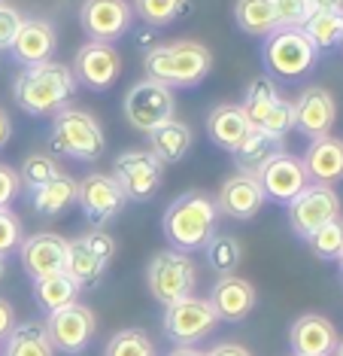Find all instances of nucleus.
I'll list each match as a JSON object with an SVG mask.
<instances>
[{
    "label": "nucleus",
    "instance_id": "f257e3e1",
    "mask_svg": "<svg viewBox=\"0 0 343 356\" xmlns=\"http://www.w3.org/2000/svg\"><path fill=\"white\" fill-rule=\"evenodd\" d=\"M219 216L222 213L216 207V198H210L207 192L192 189L167 204L165 216H161V232H165L170 250L192 253V250H201L216 234Z\"/></svg>",
    "mask_w": 343,
    "mask_h": 356
},
{
    "label": "nucleus",
    "instance_id": "f03ea898",
    "mask_svg": "<svg viewBox=\"0 0 343 356\" xmlns=\"http://www.w3.org/2000/svg\"><path fill=\"white\" fill-rule=\"evenodd\" d=\"M73 92H76V76H73L67 64L58 61L31 64L12 83L15 104L31 116H49V113L64 110L73 98Z\"/></svg>",
    "mask_w": 343,
    "mask_h": 356
},
{
    "label": "nucleus",
    "instance_id": "7ed1b4c3",
    "mask_svg": "<svg viewBox=\"0 0 343 356\" xmlns=\"http://www.w3.org/2000/svg\"><path fill=\"white\" fill-rule=\"evenodd\" d=\"M143 67L149 79L167 88H192L213 70V52L198 40H174L146 52Z\"/></svg>",
    "mask_w": 343,
    "mask_h": 356
},
{
    "label": "nucleus",
    "instance_id": "20e7f679",
    "mask_svg": "<svg viewBox=\"0 0 343 356\" xmlns=\"http://www.w3.org/2000/svg\"><path fill=\"white\" fill-rule=\"evenodd\" d=\"M49 140H52V147L58 152H64V156H70L76 161L101 159L103 147H107L97 119L92 116V113L76 110V107H64V110L55 113Z\"/></svg>",
    "mask_w": 343,
    "mask_h": 356
},
{
    "label": "nucleus",
    "instance_id": "39448f33",
    "mask_svg": "<svg viewBox=\"0 0 343 356\" xmlns=\"http://www.w3.org/2000/svg\"><path fill=\"white\" fill-rule=\"evenodd\" d=\"M316 46L301 28H276L261 46L265 70L276 79H298L316 64Z\"/></svg>",
    "mask_w": 343,
    "mask_h": 356
},
{
    "label": "nucleus",
    "instance_id": "423d86ee",
    "mask_svg": "<svg viewBox=\"0 0 343 356\" xmlns=\"http://www.w3.org/2000/svg\"><path fill=\"white\" fill-rule=\"evenodd\" d=\"M146 283H149V293L158 305H174L179 298L194 296L198 286V268H194L189 253H179V250H161L149 259V268H146Z\"/></svg>",
    "mask_w": 343,
    "mask_h": 356
},
{
    "label": "nucleus",
    "instance_id": "0eeeda50",
    "mask_svg": "<svg viewBox=\"0 0 343 356\" xmlns=\"http://www.w3.org/2000/svg\"><path fill=\"white\" fill-rule=\"evenodd\" d=\"M161 323H165V335L176 347H192L219 326V317L207 298L189 296V298H179V302L167 305Z\"/></svg>",
    "mask_w": 343,
    "mask_h": 356
},
{
    "label": "nucleus",
    "instance_id": "6e6552de",
    "mask_svg": "<svg viewBox=\"0 0 343 356\" xmlns=\"http://www.w3.org/2000/svg\"><path fill=\"white\" fill-rule=\"evenodd\" d=\"M112 180L119 183L125 201H149L161 189L165 165L149 149H128L112 165Z\"/></svg>",
    "mask_w": 343,
    "mask_h": 356
},
{
    "label": "nucleus",
    "instance_id": "1a4fd4ad",
    "mask_svg": "<svg viewBox=\"0 0 343 356\" xmlns=\"http://www.w3.org/2000/svg\"><path fill=\"white\" fill-rule=\"evenodd\" d=\"M174 110H176L174 92H170L167 86L155 83V79H140V83L131 88L128 98H125V119H128V125L137 128V131H143V134H149L158 125L176 119Z\"/></svg>",
    "mask_w": 343,
    "mask_h": 356
},
{
    "label": "nucleus",
    "instance_id": "9d476101",
    "mask_svg": "<svg viewBox=\"0 0 343 356\" xmlns=\"http://www.w3.org/2000/svg\"><path fill=\"white\" fill-rule=\"evenodd\" d=\"M46 326V335L52 341L55 353H83L88 344L94 341V332H97V317L88 305H79L73 302L61 311L49 314V320L43 323Z\"/></svg>",
    "mask_w": 343,
    "mask_h": 356
},
{
    "label": "nucleus",
    "instance_id": "9b49d317",
    "mask_svg": "<svg viewBox=\"0 0 343 356\" xmlns=\"http://www.w3.org/2000/svg\"><path fill=\"white\" fill-rule=\"evenodd\" d=\"M340 216V198L334 192V186L310 183L298 198L289 201V222L295 229L298 238H310L316 229H322L325 222Z\"/></svg>",
    "mask_w": 343,
    "mask_h": 356
},
{
    "label": "nucleus",
    "instance_id": "f8f14e48",
    "mask_svg": "<svg viewBox=\"0 0 343 356\" xmlns=\"http://www.w3.org/2000/svg\"><path fill=\"white\" fill-rule=\"evenodd\" d=\"M134 22V10L128 0H83L79 25L94 43H112L125 37Z\"/></svg>",
    "mask_w": 343,
    "mask_h": 356
},
{
    "label": "nucleus",
    "instance_id": "ddd939ff",
    "mask_svg": "<svg viewBox=\"0 0 343 356\" xmlns=\"http://www.w3.org/2000/svg\"><path fill=\"white\" fill-rule=\"evenodd\" d=\"M76 204L83 207L85 220L101 229L122 213L125 195H122L119 183L112 180V174H85L76 189Z\"/></svg>",
    "mask_w": 343,
    "mask_h": 356
},
{
    "label": "nucleus",
    "instance_id": "4468645a",
    "mask_svg": "<svg viewBox=\"0 0 343 356\" xmlns=\"http://www.w3.org/2000/svg\"><path fill=\"white\" fill-rule=\"evenodd\" d=\"M122 74V55L112 43H94L88 40L85 46H79L76 64H73V76L83 86L94 88V92H107Z\"/></svg>",
    "mask_w": 343,
    "mask_h": 356
},
{
    "label": "nucleus",
    "instance_id": "2eb2a0df",
    "mask_svg": "<svg viewBox=\"0 0 343 356\" xmlns=\"http://www.w3.org/2000/svg\"><path fill=\"white\" fill-rule=\"evenodd\" d=\"M256 180L261 186V192H265V198L283 201V204H289L292 198H298L301 192L310 186V177L304 171V165H301V159L289 156V152H280V156H274L256 174Z\"/></svg>",
    "mask_w": 343,
    "mask_h": 356
},
{
    "label": "nucleus",
    "instance_id": "dca6fc26",
    "mask_svg": "<svg viewBox=\"0 0 343 356\" xmlns=\"http://www.w3.org/2000/svg\"><path fill=\"white\" fill-rule=\"evenodd\" d=\"M337 119V104H334L331 92L322 86H310L298 95L295 101V128L301 134H307L310 140L328 137Z\"/></svg>",
    "mask_w": 343,
    "mask_h": 356
},
{
    "label": "nucleus",
    "instance_id": "f3484780",
    "mask_svg": "<svg viewBox=\"0 0 343 356\" xmlns=\"http://www.w3.org/2000/svg\"><path fill=\"white\" fill-rule=\"evenodd\" d=\"M67 244L61 234L55 232H40L31 234V238L22 241V268L28 271L31 280L49 277V274L64 271V262H67Z\"/></svg>",
    "mask_w": 343,
    "mask_h": 356
},
{
    "label": "nucleus",
    "instance_id": "a211bd4d",
    "mask_svg": "<svg viewBox=\"0 0 343 356\" xmlns=\"http://www.w3.org/2000/svg\"><path fill=\"white\" fill-rule=\"evenodd\" d=\"M265 201L267 198H265V192H261L256 177L237 171L234 177H228L222 183V189H219V195H216V207H219V213L231 216L237 222H246L265 207Z\"/></svg>",
    "mask_w": 343,
    "mask_h": 356
},
{
    "label": "nucleus",
    "instance_id": "6ab92c4d",
    "mask_svg": "<svg viewBox=\"0 0 343 356\" xmlns=\"http://www.w3.org/2000/svg\"><path fill=\"white\" fill-rule=\"evenodd\" d=\"M289 341L295 356H334L340 338L328 317H322V314H301L292 323Z\"/></svg>",
    "mask_w": 343,
    "mask_h": 356
},
{
    "label": "nucleus",
    "instance_id": "aec40b11",
    "mask_svg": "<svg viewBox=\"0 0 343 356\" xmlns=\"http://www.w3.org/2000/svg\"><path fill=\"white\" fill-rule=\"evenodd\" d=\"M256 286L246 277H237V274H225L213 283V293L207 302L213 305L216 317L225 323H240L246 320V314L256 307Z\"/></svg>",
    "mask_w": 343,
    "mask_h": 356
},
{
    "label": "nucleus",
    "instance_id": "412c9836",
    "mask_svg": "<svg viewBox=\"0 0 343 356\" xmlns=\"http://www.w3.org/2000/svg\"><path fill=\"white\" fill-rule=\"evenodd\" d=\"M307 177L313 183H322V186H331L343 180V140L340 137H319L313 140L301 159Z\"/></svg>",
    "mask_w": 343,
    "mask_h": 356
},
{
    "label": "nucleus",
    "instance_id": "4be33fe9",
    "mask_svg": "<svg viewBox=\"0 0 343 356\" xmlns=\"http://www.w3.org/2000/svg\"><path fill=\"white\" fill-rule=\"evenodd\" d=\"M55 52V28L46 19H24L19 34L12 40V55L15 61H22L24 67L31 64L49 61V55Z\"/></svg>",
    "mask_w": 343,
    "mask_h": 356
},
{
    "label": "nucleus",
    "instance_id": "5701e85b",
    "mask_svg": "<svg viewBox=\"0 0 343 356\" xmlns=\"http://www.w3.org/2000/svg\"><path fill=\"white\" fill-rule=\"evenodd\" d=\"M280 152H285L280 137H271L267 131H261V128H249L246 137H243V140L237 143V149H234L237 171L256 177L261 168H265L274 156H280Z\"/></svg>",
    "mask_w": 343,
    "mask_h": 356
},
{
    "label": "nucleus",
    "instance_id": "b1692460",
    "mask_svg": "<svg viewBox=\"0 0 343 356\" xmlns=\"http://www.w3.org/2000/svg\"><path fill=\"white\" fill-rule=\"evenodd\" d=\"M249 128L252 125L246 122V116H243L240 104H219V107H213L207 116L210 140H213L219 149H228V152L237 149V143L246 137Z\"/></svg>",
    "mask_w": 343,
    "mask_h": 356
},
{
    "label": "nucleus",
    "instance_id": "393cba45",
    "mask_svg": "<svg viewBox=\"0 0 343 356\" xmlns=\"http://www.w3.org/2000/svg\"><path fill=\"white\" fill-rule=\"evenodd\" d=\"M192 140H194L192 128L185 122H179V119H170V122L149 131V152L161 165H176V161H183L189 156Z\"/></svg>",
    "mask_w": 343,
    "mask_h": 356
},
{
    "label": "nucleus",
    "instance_id": "a878e982",
    "mask_svg": "<svg viewBox=\"0 0 343 356\" xmlns=\"http://www.w3.org/2000/svg\"><path fill=\"white\" fill-rule=\"evenodd\" d=\"M103 271H107V262L103 259H97L92 250H88V244L83 238L70 241L67 244V262H64V274L76 283L79 289H92L101 283Z\"/></svg>",
    "mask_w": 343,
    "mask_h": 356
},
{
    "label": "nucleus",
    "instance_id": "bb28decb",
    "mask_svg": "<svg viewBox=\"0 0 343 356\" xmlns=\"http://www.w3.org/2000/svg\"><path fill=\"white\" fill-rule=\"evenodd\" d=\"M76 189L79 180H73L70 174H58L52 183L31 192V204L40 216H61L67 207L76 204Z\"/></svg>",
    "mask_w": 343,
    "mask_h": 356
},
{
    "label": "nucleus",
    "instance_id": "cd10ccee",
    "mask_svg": "<svg viewBox=\"0 0 343 356\" xmlns=\"http://www.w3.org/2000/svg\"><path fill=\"white\" fill-rule=\"evenodd\" d=\"M0 356H55V347L46 335V326L37 320L15 323V329L6 335Z\"/></svg>",
    "mask_w": 343,
    "mask_h": 356
},
{
    "label": "nucleus",
    "instance_id": "c85d7f7f",
    "mask_svg": "<svg viewBox=\"0 0 343 356\" xmlns=\"http://www.w3.org/2000/svg\"><path fill=\"white\" fill-rule=\"evenodd\" d=\"M301 31L310 37L316 52L334 49L343 43V10H313Z\"/></svg>",
    "mask_w": 343,
    "mask_h": 356
},
{
    "label": "nucleus",
    "instance_id": "c756f323",
    "mask_svg": "<svg viewBox=\"0 0 343 356\" xmlns=\"http://www.w3.org/2000/svg\"><path fill=\"white\" fill-rule=\"evenodd\" d=\"M76 296H79V286L64 271L34 280V298H37V305L43 307L46 314H55V311H61V307L73 305L76 302Z\"/></svg>",
    "mask_w": 343,
    "mask_h": 356
},
{
    "label": "nucleus",
    "instance_id": "7c9ffc66",
    "mask_svg": "<svg viewBox=\"0 0 343 356\" xmlns=\"http://www.w3.org/2000/svg\"><path fill=\"white\" fill-rule=\"evenodd\" d=\"M234 22H237V28L246 31V34H265V37L280 28L274 0H237Z\"/></svg>",
    "mask_w": 343,
    "mask_h": 356
},
{
    "label": "nucleus",
    "instance_id": "2f4dec72",
    "mask_svg": "<svg viewBox=\"0 0 343 356\" xmlns=\"http://www.w3.org/2000/svg\"><path fill=\"white\" fill-rule=\"evenodd\" d=\"M276 101H280V92H276V86L271 79H252L246 88V101L240 104V110L252 128H261L265 119L271 116V110L276 107Z\"/></svg>",
    "mask_w": 343,
    "mask_h": 356
},
{
    "label": "nucleus",
    "instance_id": "473e14b6",
    "mask_svg": "<svg viewBox=\"0 0 343 356\" xmlns=\"http://www.w3.org/2000/svg\"><path fill=\"white\" fill-rule=\"evenodd\" d=\"M203 253H207L210 268H213L219 277H225V274H234L237 268H240L243 247H240V241H237L234 234L216 232L213 238H210L207 244H203Z\"/></svg>",
    "mask_w": 343,
    "mask_h": 356
},
{
    "label": "nucleus",
    "instance_id": "72a5a7b5",
    "mask_svg": "<svg viewBox=\"0 0 343 356\" xmlns=\"http://www.w3.org/2000/svg\"><path fill=\"white\" fill-rule=\"evenodd\" d=\"M131 10L140 15L149 28H167L189 13V0H134Z\"/></svg>",
    "mask_w": 343,
    "mask_h": 356
},
{
    "label": "nucleus",
    "instance_id": "f704fd0d",
    "mask_svg": "<svg viewBox=\"0 0 343 356\" xmlns=\"http://www.w3.org/2000/svg\"><path fill=\"white\" fill-rule=\"evenodd\" d=\"M103 356H155V344L143 329H122L107 341Z\"/></svg>",
    "mask_w": 343,
    "mask_h": 356
},
{
    "label": "nucleus",
    "instance_id": "c9c22d12",
    "mask_svg": "<svg viewBox=\"0 0 343 356\" xmlns=\"http://www.w3.org/2000/svg\"><path fill=\"white\" fill-rule=\"evenodd\" d=\"M58 174H61L58 161H55L52 156H46V152H34V156H28L24 159V165H22V171H19L22 186H28V192H34V189H40V186L52 183Z\"/></svg>",
    "mask_w": 343,
    "mask_h": 356
},
{
    "label": "nucleus",
    "instance_id": "e433bc0d",
    "mask_svg": "<svg viewBox=\"0 0 343 356\" xmlns=\"http://www.w3.org/2000/svg\"><path fill=\"white\" fill-rule=\"evenodd\" d=\"M307 247L313 250L319 259H337L340 250H343V220L340 216L331 220V222H325L322 229H316L313 234H310Z\"/></svg>",
    "mask_w": 343,
    "mask_h": 356
},
{
    "label": "nucleus",
    "instance_id": "4c0bfd02",
    "mask_svg": "<svg viewBox=\"0 0 343 356\" xmlns=\"http://www.w3.org/2000/svg\"><path fill=\"white\" fill-rule=\"evenodd\" d=\"M22 241H24L22 220L10 207H0V259H6L12 250H19Z\"/></svg>",
    "mask_w": 343,
    "mask_h": 356
},
{
    "label": "nucleus",
    "instance_id": "58836bf2",
    "mask_svg": "<svg viewBox=\"0 0 343 356\" xmlns=\"http://www.w3.org/2000/svg\"><path fill=\"white\" fill-rule=\"evenodd\" d=\"M295 128V104L292 101H285V98H280L276 101V107L271 110V116L265 119V125H261V131H267L271 137H283Z\"/></svg>",
    "mask_w": 343,
    "mask_h": 356
},
{
    "label": "nucleus",
    "instance_id": "ea45409f",
    "mask_svg": "<svg viewBox=\"0 0 343 356\" xmlns=\"http://www.w3.org/2000/svg\"><path fill=\"white\" fill-rule=\"evenodd\" d=\"M276 19H280V28H304L310 6L307 0H274Z\"/></svg>",
    "mask_w": 343,
    "mask_h": 356
},
{
    "label": "nucleus",
    "instance_id": "a19ab883",
    "mask_svg": "<svg viewBox=\"0 0 343 356\" xmlns=\"http://www.w3.org/2000/svg\"><path fill=\"white\" fill-rule=\"evenodd\" d=\"M22 22H24L22 15L0 0V49H12V40H15V34H19Z\"/></svg>",
    "mask_w": 343,
    "mask_h": 356
},
{
    "label": "nucleus",
    "instance_id": "79ce46f5",
    "mask_svg": "<svg viewBox=\"0 0 343 356\" xmlns=\"http://www.w3.org/2000/svg\"><path fill=\"white\" fill-rule=\"evenodd\" d=\"M83 241L88 244V250L97 256V259H103V262H112V256H116V238H112L110 232H103V229H94V232H88L83 234Z\"/></svg>",
    "mask_w": 343,
    "mask_h": 356
},
{
    "label": "nucleus",
    "instance_id": "37998d69",
    "mask_svg": "<svg viewBox=\"0 0 343 356\" xmlns=\"http://www.w3.org/2000/svg\"><path fill=\"white\" fill-rule=\"evenodd\" d=\"M19 192H22V177H19V171L0 161V207H10L12 201L19 198Z\"/></svg>",
    "mask_w": 343,
    "mask_h": 356
},
{
    "label": "nucleus",
    "instance_id": "c03bdc74",
    "mask_svg": "<svg viewBox=\"0 0 343 356\" xmlns=\"http://www.w3.org/2000/svg\"><path fill=\"white\" fill-rule=\"evenodd\" d=\"M15 329V311L6 298H0V341H6V335Z\"/></svg>",
    "mask_w": 343,
    "mask_h": 356
},
{
    "label": "nucleus",
    "instance_id": "a18cd8bd",
    "mask_svg": "<svg viewBox=\"0 0 343 356\" xmlns=\"http://www.w3.org/2000/svg\"><path fill=\"white\" fill-rule=\"evenodd\" d=\"M207 356H252L243 344H216L213 350H207Z\"/></svg>",
    "mask_w": 343,
    "mask_h": 356
},
{
    "label": "nucleus",
    "instance_id": "49530a36",
    "mask_svg": "<svg viewBox=\"0 0 343 356\" xmlns=\"http://www.w3.org/2000/svg\"><path fill=\"white\" fill-rule=\"evenodd\" d=\"M10 137H12V122H10V116H6V110L0 107V149L10 143Z\"/></svg>",
    "mask_w": 343,
    "mask_h": 356
},
{
    "label": "nucleus",
    "instance_id": "de8ad7c7",
    "mask_svg": "<svg viewBox=\"0 0 343 356\" xmlns=\"http://www.w3.org/2000/svg\"><path fill=\"white\" fill-rule=\"evenodd\" d=\"M310 13L313 10H343V0H307Z\"/></svg>",
    "mask_w": 343,
    "mask_h": 356
},
{
    "label": "nucleus",
    "instance_id": "09e8293b",
    "mask_svg": "<svg viewBox=\"0 0 343 356\" xmlns=\"http://www.w3.org/2000/svg\"><path fill=\"white\" fill-rule=\"evenodd\" d=\"M167 356H207V353L198 350V347H174Z\"/></svg>",
    "mask_w": 343,
    "mask_h": 356
},
{
    "label": "nucleus",
    "instance_id": "8fccbe9b",
    "mask_svg": "<svg viewBox=\"0 0 343 356\" xmlns=\"http://www.w3.org/2000/svg\"><path fill=\"white\" fill-rule=\"evenodd\" d=\"M3 274H6V259H0V280H3Z\"/></svg>",
    "mask_w": 343,
    "mask_h": 356
},
{
    "label": "nucleus",
    "instance_id": "3c124183",
    "mask_svg": "<svg viewBox=\"0 0 343 356\" xmlns=\"http://www.w3.org/2000/svg\"><path fill=\"white\" fill-rule=\"evenodd\" d=\"M337 265H340V274H343V250H340V256H337Z\"/></svg>",
    "mask_w": 343,
    "mask_h": 356
},
{
    "label": "nucleus",
    "instance_id": "603ef678",
    "mask_svg": "<svg viewBox=\"0 0 343 356\" xmlns=\"http://www.w3.org/2000/svg\"><path fill=\"white\" fill-rule=\"evenodd\" d=\"M334 356H343V341L337 344V350H334Z\"/></svg>",
    "mask_w": 343,
    "mask_h": 356
}]
</instances>
